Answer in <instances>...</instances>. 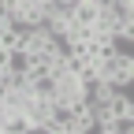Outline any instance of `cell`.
<instances>
[{"label": "cell", "mask_w": 134, "mask_h": 134, "mask_svg": "<svg viewBox=\"0 0 134 134\" xmlns=\"http://www.w3.org/2000/svg\"><path fill=\"white\" fill-rule=\"evenodd\" d=\"M15 60H19V56H15L11 48H4V45H0V71H8V67H15Z\"/></svg>", "instance_id": "cell-7"}, {"label": "cell", "mask_w": 134, "mask_h": 134, "mask_svg": "<svg viewBox=\"0 0 134 134\" xmlns=\"http://www.w3.org/2000/svg\"><path fill=\"white\" fill-rule=\"evenodd\" d=\"M30 130H34V123H30L26 112H15L4 119V134H30Z\"/></svg>", "instance_id": "cell-5"}, {"label": "cell", "mask_w": 134, "mask_h": 134, "mask_svg": "<svg viewBox=\"0 0 134 134\" xmlns=\"http://www.w3.org/2000/svg\"><path fill=\"white\" fill-rule=\"evenodd\" d=\"M90 93V86L82 82L75 71H63V75H56V93H52V100H78V97H86Z\"/></svg>", "instance_id": "cell-1"}, {"label": "cell", "mask_w": 134, "mask_h": 134, "mask_svg": "<svg viewBox=\"0 0 134 134\" xmlns=\"http://www.w3.org/2000/svg\"><path fill=\"white\" fill-rule=\"evenodd\" d=\"M112 112H115V119L119 123H134V97H127L123 90L112 97Z\"/></svg>", "instance_id": "cell-4"}, {"label": "cell", "mask_w": 134, "mask_h": 134, "mask_svg": "<svg viewBox=\"0 0 134 134\" xmlns=\"http://www.w3.org/2000/svg\"><path fill=\"white\" fill-rule=\"evenodd\" d=\"M115 41L119 45H134V19H127L119 30H115Z\"/></svg>", "instance_id": "cell-6"}, {"label": "cell", "mask_w": 134, "mask_h": 134, "mask_svg": "<svg viewBox=\"0 0 134 134\" xmlns=\"http://www.w3.org/2000/svg\"><path fill=\"white\" fill-rule=\"evenodd\" d=\"M52 123H56V134H71L75 127V108L67 100H52Z\"/></svg>", "instance_id": "cell-2"}, {"label": "cell", "mask_w": 134, "mask_h": 134, "mask_svg": "<svg viewBox=\"0 0 134 134\" xmlns=\"http://www.w3.org/2000/svg\"><path fill=\"white\" fill-rule=\"evenodd\" d=\"M123 71H127V78H130V86H134V52H127V63H123Z\"/></svg>", "instance_id": "cell-8"}, {"label": "cell", "mask_w": 134, "mask_h": 134, "mask_svg": "<svg viewBox=\"0 0 134 134\" xmlns=\"http://www.w3.org/2000/svg\"><path fill=\"white\" fill-rule=\"evenodd\" d=\"M97 15H100V4H93V0H78V4H75V23L82 30H90L97 23Z\"/></svg>", "instance_id": "cell-3"}, {"label": "cell", "mask_w": 134, "mask_h": 134, "mask_svg": "<svg viewBox=\"0 0 134 134\" xmlns=\"http://www.w3.org/2000/svg\"><path fill=\"white\" fill-rule=\"evenodd\" d=\"M123 130H127V134H134V123H123Z\"/></svg>", "instance_id": "cell-9"}]
</instances>
